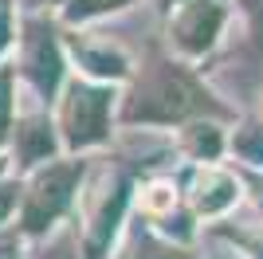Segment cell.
Instances as JSON below:
<instances>
[{"label":"cell","mask_w":263,"mask_h":259,"mask_svg":"<svg viewBox=\"0 0 263 259\" xmlns=\"http://www.w3.org/2000/svg\"><path fill=\"white\" fill-rule=\"evenodd\" d=\"M200 106V95L193 90V83L173 71H161L157 79L138 90V102L130 106V118H145V122H173L185 118L189 110Z\"/></svg>","instance_id":"6da1fadb"},{"label":"cell","mask_w":263,"mask_h":259,"mask_svg":"<svg viewBox=\"0 0 263 259\" xmlns=\"http://www.w3.org/2000/svg\"><path fill=\"white\" fill-rule=\"evenodd\" d=\"M106 114H110V95L99 86H71V98H67V141L71 145H95V141L106 138Z\"/></svg>","instance_id":"7a4b0ae2"},{"label":"cell","mask_w":263,"mask_h":259,"mask_svg":"<svg viewBox=\"0 0 263 259\" xmlns=\"http://www.w3.org/2000/svg\"><path fill=\"white\" fill-rule=\"evenodd\" d=\"M75 177H79L75 165H59V169H47V177L35 181V193L28 200V212H24V224L32 232H40L47 220L63 212V205L71 200V189H75Z\"/></svg>","instance_id":"3957f363"},{"label":"cell","mask_w":263,"mask_h":259,"mask_svg":"<svg viewBox=\"0 0 263 259\" xmlns=\"http://www.w3.org/2000/svg\"><path fill=\"white\" fill-rule=\"evenodd\" d=\"M220 24H224V12H220V4H212V0H197V4H189V8L177 16L173 35H177V43H181V51L200 55L212 40H216Z\"/></svg>","instance_id":"277c9868"},{"label":"cell","mask_w":263,"mask_h":259,"mask_svg":"<svg viewBox=\"0 0 263 259\" xmlns=\"http://www.w3.org/2000/svg\"><path fill=\"white\" fill-rule=\"evenodd\" d=\"M28 71H32L35 86H40L44 95L55 90V83H59V51H55V43H51V32H40V28L32 32V43H28Z\"/></svg>","instance_id":"5b68a950"},{"label":"cell","mask_w":263,"mask_h":259,"mask_svg":"<svg viewBox=\"0 0 263 259\" xmlns=\"http://www.w3.org/2000/svg\"><path fill=\"white\" fill-rule=\"evenodd\" d=\"M232 200H236V181H232V177H224V173H204L197 181V208L204 216L228 208Z\"/></svg>","instance_id":"8992f818"},{"label":"cell","mask_w":263,"mask_h":259,"mask_svg":"<svg viewBox=\"0 0 263 259\" xmlns=\"http://www.w3.org/2000/svg\"><path fill=\"white\" fill-rule=\"evenodd\" d=\"M51 150H55V138H51V126H47L44 118H32L28 126L20 130V153H24V161H40V157H47Z\"/></svg>","instance_id":"52a82bcc"},{"label":"cell","mask_w":263,"mask_h":259,"mask_svg":"<svg viewBox=\"0 0 263 259\" xmlns=\"http://www.w3.org/2000/svg\"><path fill=\"white\" fill-rule=\"evenodd\" d=\"M122 208H126V193H114V200L106 205V212H102V220H99V228H95V236H90V259H102V248H106V239H110V232L118 228V216H122Z\"/></svg>","instance_id":"ba28073f"},{"label":"cell","mask_w":263,"mask_h":259,"mask_svg":"<svg viewBox=\"0 0 263 259\" xmlns=\"http://www.w3.org/2000/svg\"><path fill=\"white\" fill-rule=\"evenodd\" d=\"M83 63H90L95 75H122L126 71V63L118 55H106V51H83Z\"/></svg>","instance_id":"9c48e42d"},{"label":"cell","mask_w":263,"mask_h":259,"mask_svg":"<svg viewBox=\"0 0 263 259\" xmlns=\"http://www.w3.org/2000/svg\"><path fill=\"white\" fill-rule=\"evenodd\" d=\"M118 4H126V0H71L67 16H71V20H87V16H99V12L118 8Z\"/></svg>","instance_id":"30bf717a"},{"label":"cell","mask_w":263,"mask_h":259,"mask_svg":"<svg viewBox=\"0 0 263 259\" xmlns=\"http://www.w3.org/2000/svg\"><path fill=\"white\" fill-rule=\"evenodd\" d=\"M189 145H193V153H204V157H212V153L220 150V134H216L212 126H200V130H193Z\"/></svg>","instance_id":"8fae6325"},{"label":"cell","mask_w":263,"mask_h":259,"mask_svg":"<svg viewBox=\"0 0 263 259\" xmlns=\"http://www.w3.org/2000/svg\"><path fill=\"white\" fill-rule=\"evenodd\" d=\"M236 150L248 157V161H263V130H248L236 138Z\"/></svg>","instance_id":"7c38bea8"},{"label":"cell","mask_w":263,"mask_h":259,"mask_svg":"<svg viewBox=\"0 0 263 259\" xmlns=\"http://www.w3.org/2000/svg\"><path fill=\"white\" fill-rule=\"evenodd\" d=\"M8 86H12V75H8V71H0V138H4V130H8V110H12Z\"/></svg>","instance_id":"4fadbf2b"},{"label":"cell","mask_w":263,"mask_h":259,"mask_svg":"<svg viewBox=\"0 0 263 259\" xmlns=\"http://www.w3.org/2000/svg\"><path fill=\"white\" fill-rule=\"evenodd\" d=\"M134 259H181V255L169 251V248H157V244H138V248H134Z\"/></svg>","instance_id":"5bb4252c"},{"label":"cell","mask_w":263,"mask_h":259,"mask_svg":"<svg viewBox=\"0 0 263 259\" xmlns=\"http://www.w3.org/2000/svg\"><path fill=\"white\" fill-rule=\"evenodd\" d=\"M145 205L154 208V212H161V208H169V205H173V193H169V189H149Z\"/></svg>","instance_id":"9a60e30c"},{"label":"cell","mask_w":263,"mask_h":259,"mask_svg":"<svg viewBox=\"0 0 263 259\" xmlns=\"http://www.w3.org/2000/svg\"><path fill=\"white\" fill-rule=\"evenodd\" d=\"M248 12H252L255 32H259V40H263V0H248Z\"/></svg>","instance_id":"2e32d148"},{"label":"cell","mask_w":263,"mask_h":259,"mask_svg":"<svg viewBox=\"0 0 263 259\" xmlns=\"http://www.w3.org/2000/svg\"><path fill=\"white\" fill-rule=\"evenodd\" d=\"M8 205H12V189H0V216L8 212Z\"/></svg>","instance_id":"e0dca14e"},{"label":"cell","mask_w":263,"mask_h":259,"mask_svg":"<svg viewBox=\"0 0 263 259\" xmlns=\"http://www.w3.org/2000/svg\"><path fill=\"white\" fill-rule=\"evenodd\" d=\"M4 43H8V16L0 12V47H4Z\"/></svg>","instance_id":"ac0fdd59"},{"label":"cell","mask_w":263,"mask_h":259,"mask_svg":"<svg viewBox=\"0 0 263 259\" xmlns=\"http://www.w3.org/2000/svg\"><path fill=\"white\" fill-rule=\"evenodd\" d=\"M0 259H16V248H12V244H0Z\"/></svg>","instance_id":"d6986e66"}]
</instances>
